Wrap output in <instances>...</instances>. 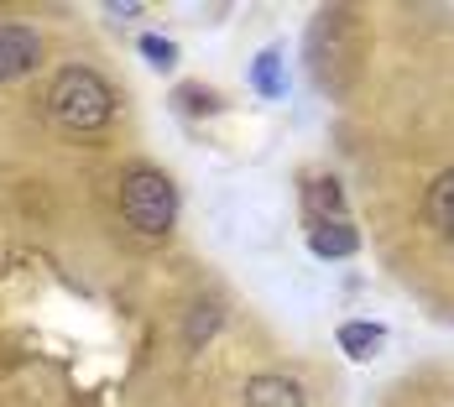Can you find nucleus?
<instances>
[{"instance_id": "nucleus-4", "label": "nucleus", "mask_w": 454, "mask_h": 407, "mask_svg": "<svg viewBox=\"0 0 454 407\" xmlns=\"http://www.w3.org/2000/svg\"><path fill=\"white\" fill-rule=\"evenodd\" d=\"M246 407H309L303 387L293 376H277V371H262L246 381Z\"/></svg>"}, {"instance_id": "nucleus-8", "label": "nucleus", "mask_w": 454, "mask_h": 407, "mask_svg": "<svg viewBox=\"0 0 454 407\" xmlns=\"http://www.w3.org/2000/svg\"><path fill=\"white\" fill-rule=\"evenodd\" d=\"M356 246H361V235H356V230L345 225V220L309 230V251H314V256H350Z\"/></svg>"}, {"instance_id": "nucleus-7", "label": "nucleus", "mask_w": 454, "mask_h": 407, "mask_svg": "<svg viewBox=\"0 0 454 407\" xmlns=\"http://www.w3.org/2000/svg\"><path fill=\"white\" fill-rule=\"evenodd\" d=\"M381 345H387V329H381V324H365V318L340 324V350H345L350 361H371V356H381Z\"/></svg>"}, {"instance_id": "nucleus-12", "label": "nucleus", "mask_w": 454, "mask_h": 407, "mask_svg": "<svg viewBox=\"0 0 454 407\" xmlns=\"http://www.w3.org/2000/svg\"><path fill=\"white\" fill-rule=\"evenodd\" d=\"M178 99H183V110H215V94L199 90V84H183Z\"/></svg>"}, {"instance_id": "nucleus-3", "label": "nucleus", "mask_w": 454, "mask_h": 407, "mask_svg": "<svg viewBox=\"0 0 454 407\" xmlns=\"http://www.w3.org/2000/svg\"><path fill=\"white\" fill-rule=\"evenodd\" d=\"M43 63V37L32 27H16V21H0V84L32 74Z\"/></svg>"}, {"instance_id": "nucleus-6", "label": "nucleus", "mask_w": 454, "mask_h": 407, "mask_svg": "<svg viewBox=\"0 0 454 407\" xmlns=\"http://www.w3.org/2000/svg\"><path fill=\"white\" fill-rule=\"evenodd\" d=\"M423 215H428V225L439 230L444 240H454V168H450V173H439V178L428 183Z\"/></svg>"}, {"instance_id": "nucleus-2", "label": "nucleus", "mask_w": 454, "mask_h": 407, "mask_svg": "<svg viewBox=\"0 0 454 407\" xmlns=\"http://www.w3.org/2000/svg\"><path fill=\"white\" fill-rule=\"evenodd\" d=\"M121 220L146 235V240H162L168 230L178 225V188L162 168H131L121 178Z\"/></svg>"}, {"instance_id": "nucleus-11", "label": "nucleus", "mask_w": 454, "mask_h": 407, "mask_svg": "<svg viewBox=\"0 0 454 407\" xmlns=\"http://www.w3.org/2000/svg\"><path fill=\"white\" fill-rule=\"evenodd\" d=\"M215 329H220V303H209V314H193V318H188V345L209 340Z\"/></svg>"}, {"instance_id": "nucleus-5", "label": "nucleus", "mask_w": 454, "mask_h": 407, "mask_svg": "<svg viewBox=\"0 0 454 407\" xmlns=\"http://www.w3.org/2000/svg\"><path fill=\"white\" fill-rule=\"evenodd\" d=\"M303 220H309V230L345 220V193H340V183L334 178H309L303 183Z\"/></svg>"}, {"instance_id": "nucleus-9", "label": "nucleus", "mask_w": 454, "mask_h": 407, "mask_svg": "<svg viewBox=\"0 0 454 407\" xmlns=\"http://www.w3.org/2000/svg\"><path fill=\"white\" fill-rule=\"evenodd\" d=\"M251 84L267 94V99H277V94H282V52H277V47H267V52L256 58V68H251Z\"/></svg>"}, {"instance_id": "nucleus-1", "label": "nucleus", "mask_w": 454, "mask_h": 407, "mask_svg": "<svg viewBox=\"0 0 454 407\" xmlns=\"http://www.w3.org/2000/svg\"><path fill=\"white\" fill-rule=\"evenodd\" d=\"M47 115L74 136L105 131L110 115H115V90L94 74L90 63H68V68H58L52 84H47Z\"/></svg>"}, {"instance_id": "nucleus-10", "label": "nucleus", "mask_w": 454, "mask_h": 407, "mask_svg": "<svg viewBox=\"0 0 454 407\" xmlns=\"http://www.w3.org/2000/svg\"><path fill=\"white\" fill-rule=\"evenodd\" d=\"M141 52H146L152 68H173L178 63V47L168 43V37H141Z\"/></svg>"}]
</instances>
